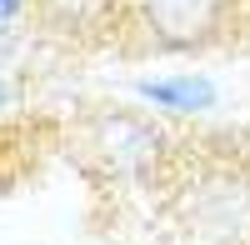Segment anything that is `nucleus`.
<instances>
[{"label":"nucleus","instance_id":"nucleus-2","mask_svg":"<svg viewBox=\"0 0 250 245\" xmlns=\"http://www.w3.org/2000/svg\"><path fill=\"white\" fill-rule=\"evenodd\" d=\"M100 145H105V155L115 165H145L160 150V135H155V125L115 110V115H100Z\"/></svg>","mask_w":250,"mask_h":245},{"label":"nucleus","instance_id":"nucleus-5","mask_svg":"<svg viewBox=\"0 0 250 245\" xmlns=\"http://www.w3.org/2000/svg\"><path fill=\"white\" fill-rule=\"evenodd\" d=\"M20 10H25V0H0V25H5V20H15Z\"/></svg>","mask_w":250,"mask_h":245},{"label":"nucleus","instance_id":"nucleus-4","mask_svg":"<svg viewBox=\"0 0 250 245\" xmlns=\"http://www.w3.org/2000/svg\"><path fill=\"white\" fill-rule=\"evenodd\" d=\"M55 15H70V20H85V15H100L110 0H45Z\"/></svg>","mask_w":250,"mask_h":245},{"label":"nucleus","instance_id":"nucleus-3","mask_svg":"<svg viewBox=\"0 0 250 245\" xmlns=\"http://www.w3.org/2000/svg\"><path fill=\"white\" fill-rule=\"evenodd\" d=\"M140 90L155 100V105L165 110H205V105H215V85L210 80H140Z\"/></svg>","mask_w":250,"mask_h":245},{"label":"nucleus","instance_id":"nucleus-1","mask_svg":"<svg viewBox=\"0 0 250 245\" xmlns=\"http://www.w3.org/2000/svg\"><path fill=\"white\" fill-rule=\"evenodd\" d=\"M220 10H225V0H145V20H150L155 40H165L175 50L210 40V30L220 25Z\"/></svg>","mask_w":250,"mask_h":245}]
</instances>
